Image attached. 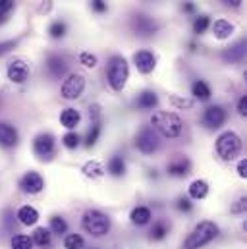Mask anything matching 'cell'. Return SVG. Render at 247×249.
Masks as SVG:
<instances>
[{"label":"cell","instance_id":"60d3db41","mask_svg":"<svg viewBox=\"0 0 247 249\" xmlns=\"http://www.w3.org/2000/svg\"><path fill=\"white\" fill-rule=\"evenodd\" d=\"M178 209L180 211H184V213H189L191 211V203H189V199H178Z\"/></svg>","mask_w":247,"mask_h":249},{"label":"cell","instance_id":"e0dca14e","mask_svg":"<svg viewBox=\"0 0 247 249\" xmlns=\"http://www.w3.org/2000/svg\"><path fill=\"white\" fill-rule=\"evenodd\" d=\"M244 56H246V41H240V43H236L234 47H230L222 53V58L226 62H240Z\"/></svg>","mask_w":247,"mask_h":249},{"label":"cell","instance_id":"cb8c5ba5","mask_svg":"<svg viewBox=\"0 0 247 249\" xmlns=\"http://www.w3.org/2000/svg\"><path fill=\"white\" fill-rule=\"evenodd\" d=\"M191 93H193V97L199 99V101H209V99H211V87H209L205 81H201V79L191 85Z\"/></svg>","mask_w":247,"mask_h":249},{"label":"cell","instance_id":"4fadbf2b","mask_svg":"<svg viewBox=\"0 0 247 249\" xmlns=\"http://www.w3.org/2000/svg\"><path fill=\"white\" fill-rule=\"evenodd\" d=\"M19 187H21L25 193L35 195V193H39V191L45 187V182H43V178H41V174H39V172H27V174L21 178Z\"/></svg>","mask_w":247,"mask_h":249},{"label":"cell","instance_id":"f6af8a7d","mask_svg":"<svg viewBox=\"0 0 247 249\" xmlns=\"http://www.w3.org/2000/svg\"><path fill=\"white\" fill-rule=\"evenodd\" d=\"M182 10H184L185 14H193V12H195V4H193V2H184Z\"/></svg>","mask_w":247,"mask_h":249},{"label":"cell","instance_id":"d6986e66","mask_svg":"<svg viewBox=\"0 0 247 249\" xmlns=\"http://www.w3.org/2000/svg\"><path fill=\"white\" fill-rule=\"evenodd\" d=\"M18 218H19L21 224H25V226H33V224L39 220V213H37L35 207L25 205V207H21V209L18 211Z\"/></svg>","mask_w":247,"mask_h":249},{"label":"cell","instance_id":"ee69618b","mask_svg":"<svg viewBox=\"0 0 247 249\" xmlns=\"http://www.w3.org/2000/svg\"><path fill=\"white\" fill-rule=\"evenodd\" d=\"M246 203H247L246 199H240V201H238V203L232 207V213H242V211L246 209Z\"/></svg>","mask_w":247,"mask_h":249},{"label":"cell","instance_id":"9c48e42d","mask_svg":"<svg viewBox=\"0 0 247 249\" xmlns=\"http://www.w3.org/2000/svg\"><path fill=\"white\" fill-rule=\"evenodd\" d=\"M131 25H133V31H135L137 35H141V37H149V35H155V33L159 31V23H157L153 18L143 16V14L133 16Z\"/></svg>","mask_w":247,"mask_h":249},{"label":"cell","instance_id":"7402d4cb","mask_svg":"<svg viewBox=\"0 0 247 249\" xmlns=\"http://www.w3.org/2000/svg\"><path fill=\"white\" fill-rule=\"evenodd\" d=\"M129 218H131V222H133V224L143 226V224H147V222L151 220V211H149L147 207H137V209H133V211H131Z\"/></svg>","mask_w":247,"mask_h":249},{"label":"cell","instance_id":"603a6c76","mask_svg":"<svg viewBox=\"0 0 247 249\" xmlns=\"http://www.w3.org/2000/svg\"><path fill=\"white\" fill-rule=\"evenodd\" d=\"M207 193H209V184L207 182H203V180L191 182V186H189V197L191 199H205Z\"/></svg>","mask_w":247,"mask_h":249},{"label":"cell","instance_id":"7a4b0ae2","mask_svg":"<svg viewBox=\"0 0 247 249\" xmlns=\"http://www.w3.org/2000/svg\"><path fill=\"white\" fill-rule=\"evenodd\" d=\"M218 236V226L211 220H203L195 226V230L189 234V238L185 240L184 249H199L207 244H211L214 238Z\"/></svg>","mask_w":247,"mask_h":249},{"label":"cell","instance_id":"8fae6325","mask_svg":"<svg viewBox=\"0 0 247 249\" xmlns=\"http://www.w3.org/2000/svg\"><path fill=\"white\" fill-rule=\"evenodd\" d=\"M203 122H205L207 127H211V129H218L220 125L226 122V110H224L222 107H218V105L209 107V108L205 110Z\"/></svg>","mask_w":247,"mask_h":249},{"label":"cell","instance_id":"ac0fdd59","mask_svg":"<svg viewBox=\"0 0 247 249\" xmlns=\"http://www.w3.org/2000/svg\"><path fill=\"white\" fill-rule=\"evenodd\" d=\"M135 105H137V108L151 110V108H155V107L159 105V97H157V93H155V91H143V93L137 97Z\"/></svg>","mask_w":247,"mask_h":249},{"label":"cell","instance_id":"83f0119b","mask_svg":"<svg viewBox=\"0 0 247 249\" xmlns=\"http://www.w3.org/2000/svg\"><path fill=\"white\" fill-rule=\"evenodd\" d=\"M83 172H85V176H91V178H101L105 170H103V164H101V162L91 160V162H87V164L83 166Z\"/></svg>","mask_w":247,"mask_h":249},{"label":"cell","instance_id":"5bb4252c","mask_svg":"<svg viewBox=\"0 0 247 249\" xmlns=\"http://www.w3.org/2000/svg\"><path fill=\"white\" fill-rule=\"evenodd\" d=\"M18 139H19V135L14 125L0 122V145L2 147H14V145H18Z\"/></svg>","mask_w":247,"mask_h":249},{"label":"cell","instance_id":"9a60e30c","mask_svg":"<svg viewBox=\"0 0 247 249\" xmlns=\"http://www.w3.org/2000/svg\"><path fill=\"white\" fill-rule=\"evenodd\" d=\"M47 70H49V73H51L54 79H60L62 75L68 71V64H66V60H64L62 56L53 54V56H49V60H47Z\"/></svg>","mask_w":247,"mask_h":249},{"label":"cell","instance_id":"f546056e","mask_svg":"<svg viewBox=\"0 0 247 249\" xmlns=\"http://www.w3.org/2000/svg\"><path fill=\"white\" fill-rule=\"evenodd\" d=\"M99 135H101V122H99V120H95V122H93V125H91V129H89V133H87L85 145H87V147H93V145L97 143Z\"/></svg>","mask_w":247,"mask_h":249},{"label":"cell","instance_id":"1f68e13d","mask_svg":"<svg viewBox=\"0 0 247 249\" xmlns=\"http://www.w3.org/2000/svg\"><path fill=\"white\" fill-rule=\"evenodd\" d=\"M151 240H162L166 234H168V226L164 222H157L153 228H151Z\"/></svg>","mask_w":247,"mask_h":249},{"label":"cell","instance_id":"ab89813d","mask_svg":"<svg viewBox=\"0 0 247 249\" xmlns=\"http://www.w3.org/2000/svg\"><path fill=\"white\" fill-rule=\"evenodd\" d=\"M14 47H16V41H4V43H0V56L6 54L8 51H12Z\"/></svg>","mask_w":247,"mask_h":249},{"label":"cell","instance_id":"f35d334b","mask_svg":"<svg viewBox=\"0 0 247 249\" xmlns=\"http://www.w3.org/2000/svg\"><path fill=\"white\" fill-rule=\"evenodd\" d=\"M91 8H93L97 14H105V12L108 10V6H106L105 0H91Z\"/></svg>","mask_w":247,"mask_h":249},{"label":"cell","instance_id":"6da1fadb","mask_svg":"<svg viewBox=\"0 0 247 249\" xmlns=\"http://www.w3.org/2000/svg\"><path fill=\"white\" fill-rule=\"evenodd\" d=\"M151 125L155 131H159L160 135L164 137H178L182 133V127H184V122L178 114L174 112H166V110H157L153 116H151Z\"/></svg>","mask_w":247,"mask_h":249},{"label":"cell","instance_id":"b9f144b4","mask_svg":"<svg viewBox=\"0 0 247 249\" xmlns=\"http://www.w3.org/2000/svg\"><path fill=\"white\" fill-rule=\"evenodd\" d=\"M238 112L242 116H247V97H242L240 103H238Z\"/></svg>","mask_w":247,"mask_h":249},{"label":"cell","instance_id":"3957f363","mask_svg":"<svg viewBox=\"0 0 247 249\" xmlns=\"http://www.w3.org/2000/svg\"><path fill=\"white\" fill-rule=\"evenodd\" d=\"M106 77H108V83L114 91H122L127 83V77H129V66L125 62L124 56H112L108 68H106Z\"/></svg>","mask_w":247,"mask_h":249},{"label":"cell","instance_id":"7c38bea8","mask_svg":"<svg viewBox=\"0 0 247 249\" xmlns=\"http://www.w3.org/2000/svg\"><path fill=\"white\" fill-rule=\"evenodd\" d=\"M133 62H135V68L141 73H151L157 66V58L151 51H139V53L133 54Z\"/></svg>","mask_w":247,"mask_h":249},{"label":"cell","instance_id":"8d00e7d4","mask_svg":"<svg viewBox=\"0 0 247 249\" xmlns=\"http://www.w3.org/2000/svg\"><path fill=\"white\" fill-rule=\"evenodd\" d=\"M79 62L83 64L85 68H95L99 60H97V56L91 54V53H81V54H79Z\"/></svg>","mask_w":247,"mask_h":249},{"label":"cell","instance_id":"d6a6232c","mask_svg":"<svg viewBox=\"0 0 247 249\" xmlns=\"http://www.w3.org/2000/svg\"><path fill=\"white\" fill-rule=\"evenodd\" d=\"M66 230H68V224H66L64 218H60V216H53L51 218V232H54V234H66Z\"/></svg>","mask_w":247,"mask_h":249},{"label":"cell","instance_id":"f1b7e54d","mask_svg":"<svg viewBox=\"0 0 247 249\" xmlns=\"http://www.w3.org/2000/svg\"><path fill=\"white\" fill-rule=\"evenodd\" d=\"M85 242L79 234H68L66 240H64V248L66 249H83Z\"/></svg>","mask_w":247,"mask_h":249},{"label":"cell","instance_id":"8992f818","mask_svg":"<svg viewBox=\"0 0 247 249\" xmlns=\"http://www.w3.org/2000/svg\"><path fill=\"white\" fill-rule=\"evenodd\" d=\"M85 91V77L81 73H70L64 83H62V99L66 101H73V99H79Z\"/></svg>","mask_w":247,"mask_h":249},{"label":"cell","instance_id":"52a82bcc","mask_svg":"<svg viewBox=\"0 0 247 249\" xmlns=\"http://www.w3.org/2000/svg\"><path fill=\"white\" fill-rule=\"evenodd\" d=\"M159 145H160L159 135H157V131L151 129V127L141 129V131L137 133V137H135V147H137L141 153H145V155H153V153L159 149Z\"/></svg>","mask_w":247,"mask_h":249},{"label":"cell","instance_id":"74e56055","mask_svg":"<svg viewBox=\"0 0 247 249\" xmlns=\"http://www.w3.org/2000/svg\"><path fill=\"white\" fill-rule=\"evenodd\" d=\"M172 105L174 107H180V108H191L193 107V101L191 99H180V97H176V95H172Z\"/></svg>","mask_w":247,"mask_h":249},{"label":"cell","instance_id":"7bdbcfd3","mask_svg":"<svg viewBox=\"0 0 247 249\" xmlns=\"http://www.w3.org/2000/svg\"><path fill=\"white\" fill-rule=\"evenodd\" d=\"M238 174H240V178H246L247 176V160H240V164H238Z\"/></svg>","mask_w":247,"mask_h":249},{"label":"cell","instance_id":"7dc6e473","mask_svg":"<svg viewBox=\"0 0 247 249\" xmlns=\"http://www.w3.org/2000/svg\"><path fill=\"white\" fill-rule=\"evenodd\" d=\"M49 10H51V0H47V4H43L39 8V12H49Z\"/></svg>","mask_w":247,"mask_h":249},{"label":"cell","instance_id":"ffe728a7","mask_svg":"<svg viewBox=\"0 0 247 249\" xmlns=\"http://www.w3.org/2000/svg\"><path fill=\"white\" fill-rule=\"evenodd\" d=\"M212 33H214L216 39H228L234 33V25L226 19H216L212 23Z\"/></svg>","mask_w":247,"mask_h":249},{"label":"cell","instance_id":"e575fe53","mask_svg":"<svg viewBox=\"0 0 247 249\" xmlns=\"http://www.w3.org/2000/svg\"><path fill=\"white\" fill-rule=\"evenodd\" d=\"M62 141H64V147H68V149H77L79 147V135L75 131H68L62 137Z\"/></svg>","mask_w":247,"mask_h":249},{"label":"cell","instance_id":"ba28073f","mask_svg":"<svg viewBox=\"0 0 247 249\" xmlns=\"http://www.w3.org/2000/svg\"><path fill=\"white\" fill-rule=\"evenodd\" d=\"M33 151L39 159L49 160L54 155V137L51 133H39L33 141Z\"/></svg>","mask_w":247,"mask_h":249},{"label":"cell","instance_id":"4316f807","mask_svg":"<svg viewBox=\"0 0 247 249\" xmlns=\"http://www.w3.org/2000/svg\"><path fill=\"white\" fill-rule=\"evenodd\" d=\"M12 249H33V240L25 234H18L12 238Z\"/></svg>","mask_w":247,"mask_h":249},{"label":"cell","instance_id":"2e32d148","mask_svg":"<svg viewBox=\"0 0 247 249\" xmlns=\"http://www.w3.org/2000/svg\"><path fill=\"white\" fill-rule=\"evenodd\" d=\"M191 170V162L185 157H178L168 164V174L170 176H187Z\"/></svg>","mask_w":247,"mask_h":249},{"label":"cell","instance_id":"484cf974","mask_svg":"<svg viewBox=\"0 0 247 249\" xmlns=\"http://www.w3.org/2000/svg\"><path fill=\"white\" fill-rule=\"evenodd\" d=\"M108 172H110L112 176H124V172H125V162H124L122 157H112V159L108 160Z\"/></svg>","mask_w":247,"mask_h":249},{"label":"cell","instance_id":"277c9868","mask_svg":"<svg viewBox=\"0 0 247 249\" xmlns=\"http://www.w3.org/2000/svg\"><path fill=\"white\" fill-rule=\"evenodd\" d=\"M242 151V139L234 131H224L216 139V153L224 160H234Z\"/></svg>","mask_w":247,"mask_h":249},{"label":"cell","instance_id":"4dcf8cb0","mask_svg":"<svg viewBox=\"0 0 247 249\" xmlns=\"http://www.w3.org/2000/svg\"><path fill=\"white\" fill-rule=\"evenodd\" d=\"M209 25H211L209 16H199V18H195V21H193V33L201 35V33H205V31L209 29Z\"/></svg>","mask_w":247,"mask_h":249},{"label":"cell","instance_id":"5b68a950","mask_svg":"<svg viewBox=\"0 0 247 249\" xmlns=\"http://www.w3.org/2000/svg\"><path fill=\"white\" fill-rule=\"evenodd\" d=\"M81 224H83L85 232H89L91 236H97V238L108 234V230H110V218L101 211H87L83 214Z\"/></svg>","mask_w":247,"mask_h":249},{"label":"cell","instance_id":"d590c367","mask_svg":"<svg viewBox=\"0 0 247 249\" xmlns=\"http://www.w3.org/2000/svg\"><path fill=\"white\" fill-rule=\"evenodd\" d=\"M12 10H14V0H0V23L8 19Z\"/></svg>","mask_w":247,"mask_h":249},{"label":"cell","instance_id":"bcb514c9","mask_svg":"<svg viewBox=\"0 0 247 249\" xmlns=\"http://www.w3.org/2000/svg\"><path fill=\"white\" fill-rule=\"evenodd\" d=\"M220 2H224V4H228V6H234V8L242 6V0H220Z\"/></svg>","mask_w":247,"mask_h":249},{"label":"cell","instance_id":"d4e9b609","mask_svg":"<svg viewBox=\"0 0 247 249\" xmlns=\"http://www.w3.org/2000/svg\"><path fill=\"white\" fill-rule=\"evenodd\" d=\"M51 238H53L51 230H47V228H37L31 240H33V244H37L39 248H47V246H51Z\"/></svg>","mask_w":247,"mask_h":249},{"label":"cell","instance_id":"30bf717a","mask_svg":"<svg viewBox=\"0 0 247 249\" xmlns=\"http://www.w3.org/2000/svg\"><path fill=\"white\" fill-rule=\"evenodd\" d=\"M6 73H8V79H10L12 83H23V81H27V77H29V66H27L25 60L18 58V60L8 64Z\"/></svg>","mask_w":247,"mask_h":249},{"label":"cell","instance_id":"836d02e7","mask_svg":"<svg viewBox=\"0 0 247 249\" xmlns=\"http://www.w3.org/2000/svg\"><path fill=\"white\" fill-rule=\"evenodd\" d=\"M49 33H51L53 39H62V37L66 35V23H64V21H54V23H51Z\"/></svg>","mask_w":247,"mask_h":249},{"label":"cell","instance_id":"44dd1931","mask_svg":"<svg viewBox=\"0 0 247 249\" xmlns=\"http://www.w3.org/2000/svg\"><path fill=\"white\" fill-rule=\"evenodd\" d=\"M79 120H81V114H79L75 108H66V110H62L60 122H62V125H64V127L73 129L75 125L79 124Z\"/></svg>","mask_w":247,"mask_h":249}]
</instances>
